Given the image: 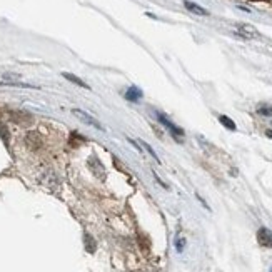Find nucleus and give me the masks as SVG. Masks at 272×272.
Masks as SVG:
<instances>
[{
	"instance_id": "obj_13",
	"label": "nucleus",
	"mask_w": 272,
	"mask_h": 272,
	"mask_svg": "<svg viewBox=\"0 0 272 272\" xmlns=\"http://www.w3.org/2000/svg\"><path fill=\"white\" fill-rule=\"evenodd\" d=\"M184 245H186V240H184V239H177V242H176L177 251L182 252V251H184Z\"/></svg>"
},
{
	"instance_id": "obj_3",
	"label": "nucleus",
	"mask_w": 272,
	"mask_h": 272,
	"mask_svg": "<svg viewBox=\"0 0 272 272\" xmlns=\"http://www.w3.org/2000/svg\"><path fill=\"white\" fill-rule=\"evenodd\" d=\"M237 35H240L242 39H256V37H259V32L252 25L240 24L237 25Z\"/></svg>"
},
{
	"instance_id": "obj_4",
	"label": "nucleus",
	"mask_w": 272,
	"mask_h": 272,
	"mask_svg": "<svg viewBox=\"0 0 272 272\" xmlns=\"http://www.w3.org/2000/svg\"><path fill=\"white\" fill-rule=\"evenodd\" d=\"M157 119H159V122H160V124H164V126L167 127V129L172 132V135H176V137H180V135H184V130L180 129V127L174 126V124L171 122V120H169V119H165V117L162 115V114H159V115H157Z\"/></svg>"
},
{
	"instance_id": "obj_5",
	"label": "nucleus",
	"mask_w": 272,
	"mask_h": 272,
	"mask_svg": "<svg viewBox=\"0 0 272 272\" xmlns=\"http://www.w3.org/2000/svg\"><path fill=\"white\" fill-rule=\"evenodd\" d=\"M184 5H186V9L191 10L192 14H197V15H207V14H209L206 9H202L201 5H197V3H194V2H189V0L184 2Z\"/></svg>"
},
{
	"instance_id": "obj_6",
	"label": "nucleus",
	"mask_w": 272,
	"mask_h": 272,
	"mask_svg": "<svg viewBox=\"0 0 272 272\" xmlns=\"http://www.w3.org/2000/svg\"><path fill=\"white\" fill-rule=\"evenodd\" d=\"M126 97L129 99L130 102H137L139 99H142V92L137 89V87H130L129 90H127Z\"/></svg>"
},
{
	"instance_id": "obj_7",
	"label": "nucleus",
	"mask_w": 272,
	"mask_h": 272,
	"mask_svg": "<svg viewBox=\"0 0 272 272\" xmlns=\"http://www.w3.org/2000/svg\"><path fill=\"white\" fill-rule=\"evenodd\" d=\"M219 122L222 124V126L225 127V129H229V130H236L237 127H236V122H234L232 119H229L227 115H219Z\"/></svg>"
},
{
	"instance_id": "obj_14",
	"label": "nucleus",
	"mask_w": 272,
	"mask_h": 272,
	"mask_svg": "<svg viewBox=\"0 0 272 272\" xmlns=\"http://www.w3.org/2000/svg\"><path fill=\"white\" fill-rule=\"evenodd\" d=\"M266 134H267V137H271V139H272V130H267Z\"/></svg>"
},
{
	"instance_id": "obj_11",
	"label": "nucleus",
	"mask_w": 272,
	"mask_h": 272,
	"mask_svg": "<svg viewBox=\"0 0 272 272\" xmlns=\"http://www.w3.org/2000/svg\"><path fill=\"white\" fill-rule=\"evenodd\" d=\"M141 144H142V147H144V149H145V150H147V152H149V154H150V156H152L154 159H156V160H157V162H160V160H159V157H157V154H156V152H154V149H152V147H150V145H149V144H147V142H141Z\"/></svg>"
},
{
	"instance_id": "obj_9",
	"label": "nucleus",
	"mask_w": 272,
	"mask_h": 272,
	"mask_svg": "<svg viewBox=\"0 0 272 272\" xmlns=\"http://www.w3.org/2000/svg\"><path fill=\"white\" fill-rule=\"evenodd\" d=\"M257 114H259V115H264V117H271V115H272V107H271V105H267V104L259 105Z\"/></svg>"
},
{
	"instance_id": "obj_1",
	"label": "nucleus",
	"mask_w": 272,
	"mask_h": 272,
	"mask_svg": "<svg viewBox=\"0 0 272 272\" xmlns=\"http://www.w3.org/2000/svg\"><path fill=\"white\" fill-rule=\"evenodd\" d=\"M74 115L77 117L79 120H82L84 124H87V126L94 127V129H97V130H104V127H102V124L99 122V120L94 119V117L90 114H87V112L80 111V109H74Z\"/></svg>"
},
{
	"instance_id": "obj_2",
	"label": "nucleus",
	"mask_w": 272,
	"mask_h": 272,
	"mask_svg": "<svg viewBox=\"0 0 272 272\" xmlns=\"http://www.w3.org/2000/svg\"><path fill=\"white\" fill-rule=\"evenodd\" d=\"M257 240L262 247L271 249L272 247V230H269L267 227H260L257 230Z\"/></svg>"
},
{
	"instance_id": "obj_8",
	"label": "nucleus",
	"mask_w": 272,
	"mask_h": 272,
	"mask_svg": "<svg viewBox=\"0 0 272 272\" xmlns=\"http://www.w3.org/2000/svg\"><path fill=\"white\" fill-rule=\"evenodd\" d=\"M64 77L67 79V80H70V82H74L75 85H80V87H84V89H89V85L85 84L84 80H82V79H79V77H75V75H72V74H69V72H64Z\"/></svg>"
},
{
	"instance_id": "obj_10",
	"label": "nucleus",
	"mask_w": 272,
	"mask_h": 272,
	"mask_svg": "<svg viewBox=\"0 0 272 272\" xmlns=\"http://www.w3.org/2000/svg\"><path fill=\"white\" fill-rule=\"evenodd\" d=\"M85 245H87V251L89 252L96 251V242H94L92 236H85Z\"/></svg>"
},
{
	"instance_id": "obj_15",
	"label": "nucleus",
	"mask_w": 272,
	"mask_h": 272,
	"mask_svg": "<svg viewBox=\"0 0 272 272\" xmlns=\"http://www.w3.org/2000/svg\"><path fill=\"white\" fill-rule=\"evenodd\" d=\"M271 272H272V269H271Z\"/></svg>"
},
{
	"instance_id": "obj_12",
	"label": "nucleus",
	"mask_w": 272,
	"mask_h": 272,
	"mask_svg": "<svg viewBox=\"0 0 272 272\" xmlns=\"http://www.w3.org/2000/svg\"><path fill=\"white\" fill-rule=\"evenodd\" d=\"M0 137H2L5 142L9 141V132H7L5 126H2V124H0Z\"/></svg>"
}]
</instances>
